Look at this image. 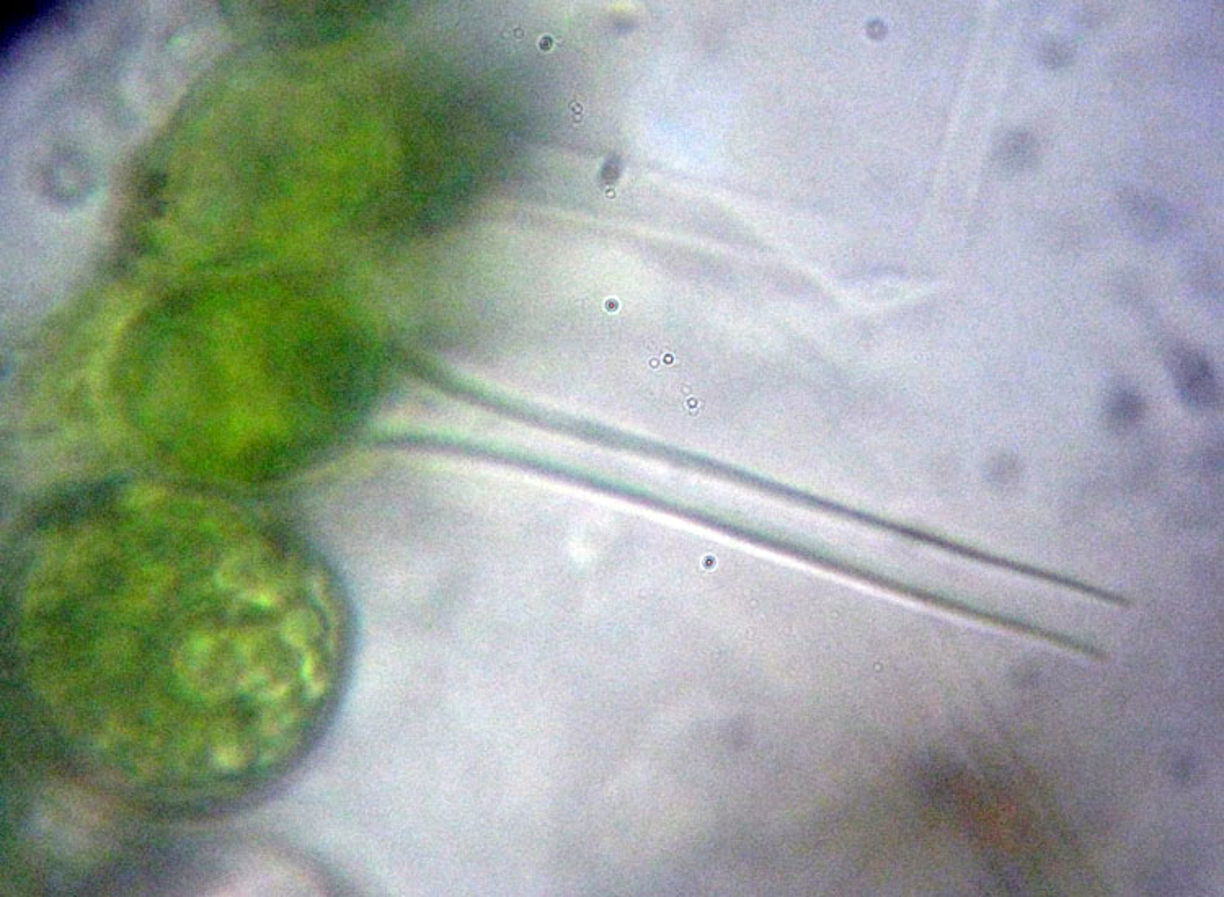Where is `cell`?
<instances>
[{
    "mask_svg": "<svg viewBox=\"0 0 1224 897\" xmlns=\"http://www.w3.org/2000/svg\"><path fill=\"white\" fill-rule=\"evenodd\" d=\"M1038 146L1034 137L1025 133H1014L1004 139L999 147V162L1003 167L1020 172L1037 160Z\"/></svg>",
    "mask_w": 1224,
    "mask_h": 897,
    "instance_id": "4",
    "label": "cell"
},
{
    "mask_svg": "<svg viewBox=\"0 0 1224 897\" xmlns=\"http://www.w3.org/2000/svg\"><path fill=\"white\" fill-rule=\"evenodd\" d=\"M1071 56H1073V51L1069 49L1066 43H1056L1055 41L1052 45L1043 48L1042 59L1047 66L1061 67L1071 61Z\"/></svg>",
    "mask_w": 1224,
    "mask_h": 897,
    "instance_id": "5",
    "label": "cell"
},
{
    "mask_svg": "<svg viewBox=\"0 0 1224 897\" xmlns=\"http://www.w3.org/2000/svg\"><path fill=\"white\" fill-rule=\"evenodd\" d=\"M1107 421L1118 429L1136 425L1145 415V400L1135 390L1117 389L1107 400Z\"/></svg>",
    "mask_w": 1224,
    "mask_h": 897,
    "instance_id": "3",
    "label": "cell"
},
{
    "mask_svg": "<svg viewBox=\"0 0 1224 897\" xmlns=\"http://www.w3.org/2000/svg\"><path fill=\"white\" fill-rule=\"evenodd\" d=\"M1123 206L1133 222V229L1146 237H1158L1167 229V209L1159 199L1149 198L1141 193H1131Z\"/></svg>",
    "mask_w": 1224,
    "mask_h": 897,
    "instance_id": "2",
    "label": "cell"
},
{
    "mask_svg": "<svg viewBox=\"0 0 1224 897\" xmlns=\"http://www.w3.org/2000/svg\"><path fill=\"white\" fill-rule=\"evenodd\" d=\"M1169 361L1182 400L1195 410L1215 407L1220 392L1210 361L1200 351L1189 346L1174 348Z\"/></svg>",
    "mask_w": 1224,
    "mask_h": 897,
    "instance_id": "1",
    "label": "cell"
}]
</instances>
